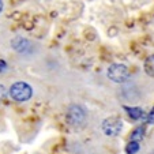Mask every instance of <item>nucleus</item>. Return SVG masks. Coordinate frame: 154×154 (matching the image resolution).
Masks as SVG:
<instances>
[{
	"label": "nucleus",
	"instance_id": "obj_3",
	"mask_svg": "<svg viewBox=\"0 0 154 154\" xmlns=\"http://www.w3.org/2000/svg\"><path fill=\"white\" fill-rule=\"evenodd\" d=\"M67 120L72 127H81L86 120V112L81 105H71L67 111Z\"/></svg>",
	"mask_w": 154,
	"mask_h": 154
},
{
	"label": "nucleus",
	"instance_id": "obj_9",
	"mask_svg": "<svg viewBox=\"0 0 154 154\" xmlns=\"http://www.w3.org/2000/svg\"><path fill=\"white\" fill-rule=\"evenodd\" d=\"M139 151V143L134 142V140H130L128 145L125 146V153L127 154H135Z\"/></svg>",
	"mask_w": 154,
	"mask_h": 154
},
{
	"label": "nucleus",
	"instance_id": "obj_14",
	"mask_svg": "<svg viewBox=\"0 0 154 154\" xmlns=\"http://www.w3.org/2000/svg\"><path fill=\"white\" fill-rule=\"evenodd\" d=\"M151 154H154V153H151Z\"/></svg>",
	"mask_w": 154,
	"mask_h": 154
},
{
	"label": "nucleus",
	"instance_id": "obj_6",
	"mask_svg": "<svg viewBox=\"0 0 154 154\" xmlns=\"http://www.w3.org/2000/svg\"><path fill=\"white\" fill-rule=\"evenodd\" d=\"M124 109L127 111L128 116L131 117V119L134 120H140V119H146V115H145V111H143L142 108H138V106H124Z\"/></svg>",
	"mask_w": 154,
	"mask_h": 154
},
{
	"label": "nucleus",
	"instance_id": "obj_12",
	"mask_svg": "<svg viewBox=\"0 0 154 154\" xmlns=\"http://www.w3.org/2000/svg\"><path fill=\"white\" fill-rule=\"evenodd\" d=\"M7 70V63L4 60H0V72H4Z\"/></svg>",
	"mask_w": 154,
	"mask_h": 154
},
{
	"label": "nucleus",
	"instance_id": "obj_5",
	"mask_svg": "<svg viewBox=\"0 0 154 154\" xmlns=\"http://www.w3.org/2000/svg\"><path fill=\"white\" fill-rule=\"evenodd\" d=\"M11 45H12V48L19 53H27V52H30V49H32L30 41L26 40V38H23V37H20V35L12 38Z\"/></svg>",
	"mask_w": 154,
	"mask_h": 154
},
{
	"label": "nucleus",
	"instance_id": "obj_13",
	"mask_svg": "<svg viewBox=\"0 0 154 154\" xmlns=\"http://www.w3.org/2000/svg\"><path fill=\"white\" fill-rule=\"evenodd\" d=\"M3 11V2H2V0H0V12Z\"/></svg>",
	"mask_w": 154,
	"mask_h": 154
},
{
	"label": "nucleus",
	"instance_id": "obj_2",
	"mask_svg": "<svg viewBox=\"0 0 154 154\" xmlns=\"http://www.w3.org/2000/svg\"><path fill=\"white\" fill-rule=\"evenodd\" d=\"M106 75L111 81L116 82V83H124L130 76V71L125 64H120V63H115L111 64L109 68L106 71Z\"/></svg>",
	"mask_w": 154,
	"mask_h": 154
},
{
	"label": "nucleus",
	"instance_id": "obj_10",
	"mask_svg": "<svg viewBox=\"0 0 154 154\" xmlns=\"http://www.w3.org/2000/svg\"><path fill=\"white\" fill-rule=\"evenodd\" d=\"M146 122H147L149 124H154V108L149 112L147 116H146Z\"/></svg>",
	"mask_w": 154,
	"mask_h": 154
},
{
	"label": "nucleus",
	"instance_id": "obj_11",
	"mask_svg": "<svg viewBox=\"0 0 154 154\" xmlns=\"http://www.w3.org/2000/svg\"><path fill=\"white\" fill-rule=\"evenodd\" d=\"M6 94H7L6 87H4L3 85L0 83V104H2V101H3V100L6 98Z\"/></svg>",
	"mask_w": 154,
	"mask_h": 154
},
{
	"label": "nucleus",
	"instance_id": "obj_4",
	"mask_svg": "<svg viewBox=\"0 0 154 154\" xmlns=\"http://www.w3.org/2000/svg\"><path fill=\"white\" fill-rule=\"evenodd\" d=\"M122 130H123V122L122 119H119L116 116L108 117V119H105L102 122V131L108 137H117L122 132Z\"/></svg>",
	"mask_w": 154,
	"mask_h": 154
},
{
	"label": "nucleus",
	"instance_id": "obj_7",
	"mask_svg": "<svg viewBox=\"0 0 154 154\" xmlns=\"http://www.w3.org/2000/svg\"><path fill=\"white\" fill-rule=\"evenodd\" d=\"M143 68H145V72L149 76H154V55H150L146 59L145 64H143Z\"/></svg>",
	"mask_w": 154,
	"mask_h": 154
},
{
	"label": "nucleus",
	"instance_id": "obj_1",
	"mask_svg": "<svg viewBox=\"0 0 154 154\" xmlns=\"http://www.w3.org/2000/svg\"><path fill=\"white\" fill-rule=\"evenodd\" d=\"M10 96L18 102H25L33 96V89L26 82H17L10 89Z\"/></svg>",
	"mask_w": 154,
	"mask_h": 154
},
{
	"label": "nucleus",
	"instance_id": "obj_8",
	"mask_svg": "<svg viewBox=\"0 0 154 154\" xmlns=\"http://www.w3.org/2000/svg\"><path fill=\"white\" fill-rule=\"evenodd\" d=\"M143 135H145V127H138V128H135V130L132 131L130 140H134V142L139 143L140 140L143 139Z\"/></svg>",
	"mask_w": 154,
	"mask_h": 154
}]
</instances>
